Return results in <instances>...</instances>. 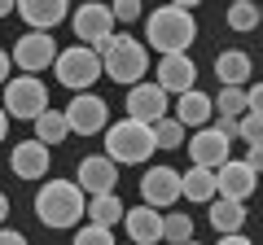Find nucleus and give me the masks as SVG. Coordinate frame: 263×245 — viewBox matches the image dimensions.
I'll return each mask as SVG.
<instances>
[{
    "label": "nucleus",
    "instance_id": "aec40b11",
    "mask_svg": "<svg viewBox=\"0 0 263 245\" xmlns=\"http://www.w3.org/2000/svg\"><path fill=\"white\" fill-rule=\"evenodd\" d=\"M215 75H219V88H250L254 66L241 48H224V53H215Z\"/></svg>",
    "mask_w": 263,
    "mask_h": 245
},
{
    "label": "nucleus",
    "instance_id": "6e6552de",
    "mask_svg": "<svg viewBox=\"0 0 263 245\" xmlns=\"http://www.w3.org/2000/svg\"><path fill=\"white\" fill-rule=\"evenodd\" d=\"M9 62L22 70V75H40V70H48L57 62V39L44 35V31H27V35L13 44Z\"/></svg>",
    "mask_w": 263,
    "mask_h": 245
},
{
    "label": "nucleus",
    "instance_id": "423d86ee",
    "mask_svg": "<svg viewBox=\"0 0 263 245\" xmlns=\"http://www.w3.org/2000/svg\"><path fill=\"white\" fill-rule=\"evenodd\" d=\"M0 110L9 118H22V122H35L40 114L48 110V88L40 75H13L5 84V105Z\"/></svg>",
    "mask_w": 263,
    "mask_h": 245
},
{
    "label": "nucleus",
    "instance_id": "473e14b6",
    "mask_svg": "<svg viewBox=\"0 0 263 245\" xmlns=\"http://www.w3.org/2000/svg\"><path fill=\"white\" fill-rule=\"evenodd\" d=\"M241 162H246V167L254 171V175H259V171H263V145H250V149H246V158H241Z\"/></svg>",
    "mask_w": 263,
    "mask_h": 245
},
{
    "label": "nucleus",
    "instance_id": "39448f33",
    "mask_svg": "<svg viewBox=\"0 0 263 245\" xmlns=\"http://www.w3.org/2000/svg\"><path fill=\"white\" fill-rule=\"evenodd\" d=\"M53 75L62 88L70 92H92V84L101 79V57L84 44H70V48H57V62H53Z\"/></svg>",
    "mask_w": 263,
    "mask_h": 245
},
{
    "label": "nucleus",
    "instance_id": "c756f323",
    "mask_svg": "<svg viewBox=\"0 0 263 245\" xmlns=\"http://www.w3.org/2000/svg\"><path fill=\"white\" fill-rule=\"evenodd\" d=\"M237 136H241L246 145H263V118L259 114H241V118H237Z\"/></svg>",
    "mask_w": 263,
    "mask_h": 245
},
{
    "label": "nucleus",
    "instance_id": "f8f14e48",
    "mask_svg": "<svg viewBox=\"0 0 263 245\" xmlns=\"http://www.w3.org/2000/svg\"><path fill=\"white\" fill-rule=\"evenodd\" d=\"M167 92H162L158 84H149V79H141L136 88H127V118L145 122V127H154V122L167 118Z\"/></svg>",
    "mask_w": 263,
    "mask_h": 245
},
{
    "label": "nucleus",
    "instance_id": "79ce46f5",
    "mask_svg": "<svg viewBox=\"0 0 263 245\" xmlns=\"http://www.w3.org/2000/svg\"><path fill=\"white\" fill-rule=\"evenodd\" d=\"M127 245H132V241H127Z\"/></svg>",
    "mask_w": 263,
    "mask_h": 245
},
{
    "label": "nucleus",
    "instance_id": "4468645a",
    "mask_svg": "<svg viewBox=\"0 0 263 245\" xmlns=\"http://www.w3.org/2000/svg\"><path fill=\"white\" fill-rule=\"evenodd\" d=\"M154 84L162 88V92H176V96H184V92H193L197 88V66H193V57L189 53H176V57H158V79Z\"/></svg>",
    "mask_w": 263,
    "mask_h": 245
},
{
    "label": "nucleus",
    "instance_id": "c85d7f7f",
    "mask_svg": "<svg viewBox=\"0 0 263 245\" xmlns=\"http://www.w3.org/2000/svg\"><path fill=\"white\" fill-rule=\"evenodd\" d=\"M75 245H114L110 228H97V223H79L75 228Z\"/></svg>",
    "mask_w": 263,
    "mask_h": 245
},
{
    "label": "nucleus",
    "instance_id": "5701e85b",
    "mask_svg": "<svg viewBox=\"0 0 263 245\" xmlns=\"http://www.w3.org/2000/svg\"><path fill=\"white\" fill-rule=\"evenodd\" d=\"M211 228H215L219 236H233L246 228V206L241 201H228V197H215L211 201Z\"/></svg>",
    "mask_w": 263,
    "mask_h": 245
},
{
    "label": "nucleus",
    "instance_id": "a878e982",
    "mask_svg": "<svg viewBox=\"0 0 263 245\" xmlns=\"http://www.w3.org/2000/svg\"><path fill=\"white\" fill-rule=\"evenodd\" d=\"M211 101H215L224 122H237L246 114V88H219V96H211Z\"/></svg>",
    "mask_w": 263,
    "mask_h": 245
},
{
    "label": "nucleus",
    "instance_id": "ea45409f",
    "mask_svg": "<svg viewBox=\"0 0 263 245\" xmlns=\"http://www.w3.org/2000/svg\"><path fill=\"white\" fill-rule=\"evenodd\" d=\"M259 27H263V5H259Z\"/></svg>",
    "mask_w": 263,
    "mask_h": 245
},
{
    "label": "nucleus",
    "instance_id": "6ab92c4d",
    "mask_svg": "<svg viewBox=\"0 0 263 245\" xmlns=\"http://www.w3.org/2000/svg\"><path fill=\"white\" fill-rule=\"evenodd\" d=\"M123 228H127L132 245H158V241H162V210L132 206L127 215H123Z\"/></svg>",
    "mask_w": 263,
    "mask_h": 245
},
{
    "label": "nucleus",
    "instance_id": "393cba45",
    "mask_svg": "<svg viewBox=\"0 0 263 245\" xmlns=\"http://www.w3.org/2000/svg\"><path fill=\"white\" fill-rule=\"evenodd\" d=\"M224 22H228V31L246 35V31H254V27H259V5H250V0H237V5H228Z\"/></svg>",
    "mask_w": 263,
    "mask_h": 245
},
{
    "label": "nucleus",
    "instance_id": "412c9836",
    "mask_svg": "<svg viewBox=\"0 0 263 245\" xmlns=\"http://www.w3.org/2000/svg\"><path fill=\"white\" fill-rule=\"evenodd\" d=\"M180 197H184V201H202V206H211V201L219 197V189H215V171H202V167L180 171Z\"/></svg>",
    "mask_w": 263,
    "mask_h": 245
},
{
    "label": "nucleus",
    "instance_id": "dca6fc26",
    "mask_svg": "<svg viewBox=\"0 0 263 245\" xmlns=\"http://www.w3.org/2000/svg\"><path fill=\"white\" fill-rule=\"evenodd\" d=\"M254 184H259V175H254L246 162H224V167L215 171V189H219V197L241 201V206H246V197L254 193Z\"/></svg>",
    "mask_w": 263,
    "mask_h": 245
},
{
    "label": "nucleus",
    "instance_id": "2f4dec72",
    "mask_svg": "<svg viewBox=\"0 0 263 245\" xmlns=\"http://www.w3.org/2000/svg\"><path fill=\"white\" fill-rule=\"evenodd\" d=\"M246 114H259L263 118V79L259 84L250 79V88H246Z\"/></svg>",
    "mask_w": 263,
    "mask_h": 245
},
{
    "label": "nucleus",
    "instance_id": "4c0bfd02",
    "mask_svg": "<svg viewBox=\"0 0 263 245\" xmlns=\"http://www.w3.org/2000/svg\"><path fill=\"white\" fill-rule=\"evenodd\" d=\"M5 132H9V114L0 110V140H5Z\"/></svg>",
    "mask_w": 263,
    "mask_h": 245
},
{
    "label": "nucleus",
    "instance_id": "bb28decb",
    "mask_svg": "<svg viewBox=\"0 0 263 245\" xmlns=\"http://www.w3.org/2000/svg\"><path fill=\"white\" fill-rule=\"evenodd\" d=\"M162 241L167 245L193 241V215H162Z\"/></svg>",
    "mask_w": 263,
    "mask_h": 245
},
{
    "label": "nucleus",
    "instance_id": "4be33fe9",
    "mask_svg": "<svg viewBox=\"0 0 263 245\" xmlns=\"http://www.w3.org/2000/svg\"><path fill=\"white\" fill-rule=\"evenodd\" d=\"M88 223H97V228H110L114 232V223H123V215H127V206L119 201V193H101V197H88Z\"/></svg>",
    "mask_w": 263,
    "mask_h": 245
},
{
    "label": "nucleus",
    "instance_id": "72a5a7b5",
    "mask_svg": "<svg viewBox=\"0 0 263 245\" xmlns=\"http://www.w3.org/2000/svg\"><path fill=\"white\" fill-rule=\"evenodd\" d=\"M0 245H27V236L18 228H0Z\"/></svg>",
    "mask_w": 263,
    "mask_h": 245
},
{
    "label": "nucleus",
    "instance_id": "b1692460",
    "mask_svg": "<svg viewBox=\"0 0 263 245\" xmlns=\"http://www.w3.org/2000/svg\"><path fill=\"white\" fill-rule=\"evenodd\" d=\"M66 136H70V127H66V114L62 110H44L35 118V140L44 145V149H48V145H62Z\"/></svg>",
    "mask_w": 263,
    "mask_h": 245
},
{
    "label": "nucleus",
    "instance_id": "ddd939ff",
    "mask_svg": "<svg viewBox=\"0 0 263 245\" xmlns=\"http://www.w3.org/2000/svg\"><path fill=\"white\" fill-rule=\"evenodd\" d=\"M75 184H79V193H84V197H101V193H114V184H119V167H114L105 153H92V158L79 162Z\"/></svg>",
    "mask_w": 263,
    "mask_h": 245
},
{
    "label": "nucleus",
    "instance_id": "e433bc0d",
    "mask_svg": "<svg viewBox=\"0 0 263 245\" xmlns=\"http://www.w3.org/2000/svg\"><path fill=\"white\" fill-rule=\"evenodd\" d=\"M5 215H9V197L0 193V228H5Z\"/></svg>",
    "mask_w": 263,
    "mask_h": 245
},
{
    "label": "nucleus",
    "instance_id": "9d476101",
    "mask_svg": "<svg viewBox=\"0 0 263 245\" xmlns=\"http://www.w3.org/2000/svg\"><path fill=\"white\" fill-rule=\"evenodd\" d=\"M189 145V158H193V167L202 171H219L224 162H233V140H228L219 127H202V132H193V140Z\"/></svg>",
    "mask_w": 263,
    "mask_h": 245
},
{
    "label": "nucleus",
    "instance_id": "f3484780",
    "mask_svg": "<svg viewBox=\"0 0 263 245\" xmlns=\"http://www.w3.org/2000/svg\"><path fill=\"white\" fill-rule=\"evenodd\" d=\"M18 13H22V22H27L31 31H44V35H53V27H62V22L70 18L66 0H22Z\"/></svg>",
    "mask_w": 263,
    "mask_h": 245
},
{
    "label": "nucleus",
    "instance_id": "58836bf2",
    "mask_svg": "<svg viewBox=\"0 0 263 245\" xmlns=\"http://www.w3.org/2000/svg\"><path fill=\"white\" fill-rule=\"evenodd\" d=\"M9 9H13L9 0H0V18H9Z\"/></svg>",
    "mask_w": 263,
    "mask_h": 245
},
{
    "label": "nucleus",
    "instance_id": "f704fd0d",
    "mask_svg": "<svg viewBox=\"0 0 263 245\" xmlns=\"http://www.w3.org/2000/svg\"><path fill=\"white\" fill-rule=\"evenodd\" d=\"M9 66H13V62H9V53L0 48V84H9Z\"/></svg>",
    "mask_w": 263,
    "mask_h": 245
},
{
    "label": "nucleus",
    "instance_id": "a19ab883",
    "mask_svg": "<svg viewBox=\"0 0 263 245\" xmlns=\"http://www.w3.org/2000/svg\"><path fill=\"white\" fill-rule=\"evenodd\" d=\"M184 245H202V241H184Z\"/></svg>",
    "mask_w": 263,
    "mask_h": 245
},
{
    "label": "nucleus",
    "instance_id": "f03ea898",
    "mask_svg": "<svg viewBox=\"0 0 263 245\" xmlns=\"http://www.w3.org/2000/svg\"><path fill=\"white\" fill-rule=\"evenodd\" d=\"M88 210V197L79 193L75 179H44V189L35 193V219L44 228H79V219H84Z\"/></svg>",
    "mask_w": 263,
    "mask_h": 245
},
{
    "label": "nucleus",
    "instance_id": "0eeeda50",
    "mask_svg": "<svg viewBox=\"0 0 263 245\" xmlns=\"http://www.w3.org/2000/svg\"><path fill=\"white\" fill-rule=\"evenodd\" d=\"M62 114H66V127L79 132V136H97V132L110 127V105H105V96H97V92L70 96V105H66Z\"/></svg>",
    "mask_w": 263,
    "mask_h": 245
},
{
    "label": "nucleus",
    "instance_id": "a211bd4d",
    "mask_svg": "<svg viewBox=\"0 0 263 245\" xmlns=\"http://www.w3.org/2000/svg\"><path fill=\"white\" fill-rule=\"evenodd\" d=\"M211 114H215V101H211L202 88H193V92L176 96V110H171V118L180 122V127H211Z\"/></svg>",
    "mask_w": 263,
    "mask_h": 245
},
{
    "label": "nucleus",
    "instance_id": "7c9ffc66",
    "mask_svg": "<svg viewBox=\"0 0 263 245\" xmlns=\"http://www.w3.org/2000/svg\"><path fill=\"white\" fill-rule=\"evenodd\" d=\"M114 22H141L145 9H141V0H119V5H110Z\"/></svg>",
    "mask_w": 263,
    "mask_h": 245
},
{
    "label": "nucleus",
    "instance_id": "1a4fd4ad",
    "mask_svg": "<svg viewBox=\"0 0 263 245\" xmlns=\"http://www.w3.org/2000/svg\"><path fill=\"white\" fill-rule=\"evenodd\" d=\"M180 201V171L176 167H149L141 175V206L171 210Z\"/></svg>",
    "mask_w": 263,
    "mask_h": 245
},
{
    "label": "nucleus",
    "instance_id": "f257e3e1",
    "mask_svg": "<svg viewBox=\"0 0 263 245\" xmlns=\"http://www.w3.org/2000/svg\"><path fill=\"white\" fill-rule=\"evenodd\" d=\"M145 39L158 57H176L189 53L197 39V18L189 5H158V9L145 18Z\"/></svg>",
    "mask_w": 263,
    "mask_h": 245
},
{
    "label": "nucleus",
    "instance_id": "9b49d317",
    "mask_svg": "<svg viewBox=\"0 0 263 245\" xmlns=\"http://www.w3.org/2000/svg\"><path fill=\"white\" fill-rule=\"evenodd\" d=\"M70 31H75V39H84V48H97L101 39H110L114 35L110 5H79V9L70 13Z\"/></svg>",
    "mask_w": 263,
    "mask_h": 245
},
{
    "label": "nucleus",
    "instance_id": "c9c22d12",
    "mask_svg": "<svg viewBox=\"0 0 263 245\" xmlns=\"http://www.w3.org/2000/svg\"><path fill=\"white\" fill-rule=\"evenodd\" d=\"M219 245H254L250 236H241V232H233V236H219Z\"/></svg>",
    "mask_w": 263,
    "mask_h": 245
},
{
    "label": "nucleus",
    "instance_id": "cd10ccee",
    "mask_svg": "<svg viewBox=\"0 0 263 245\" xmlns=\"http://www.w3.org/2000/svg\"><path fill=\"white\" fill-rule=\"evenodd\" d=\"M154 145L158 149H184V127L167 114L162 122H154Z\"/></svg>",
    "mask_w": 263,
    "mask_h": 245
},
{
    "label": "nucleus",
    "instance_id": "2eb2a0df",
    "mask_svg": "<svg viewBox=\"0 0 263 245\" xmlns=\"http://www.w3.org/2000/svg\"><path fill=\"white\" fill-rule=\"evenodd\" d=\"M48 167H53V153H48L40 140H18V145H13L9 171H13L18 179H44Z\"/></svg>",
    "mask_w": 263,
    "mask_h": 245
},
{
    "label": "nucleus",
    "instance_id": "20e7f679",
    "mask_svg": "<svg viewBox=\"0 0 263 245\" xmlns=\"http://www.w3.org/2000/svg\"><path fill=\"white\" fill-rule=\"evenodd\" d=\"M145 70H149V48H145L136 35L119 31V35H114V44H110V53L101 57V75H105V79H114V84L136 88Z\"/></svg>",
    "mask_w": 263,
    "mask_h": 245
},
{
    "label": "nucleus",
    "instance_id": "7ed1b4c3",
    "mask_svg": "<svg viewBox=\"0 0 263 245\" xmlns=\"http://www.w3.org/2000/svg\"><path fill=\"white\" fill-rule=\"evenodd\" d=\"M154 149H158L154 145V127H145L136 118H119L105 127V158L114 167H141V162H149Z\"/></svg>",
    "mask_w": 263,
    "mask_h": 245
}]
</instances>
